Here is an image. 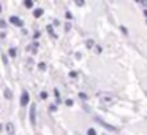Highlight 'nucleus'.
<instances>
[{
    "label": "nucleus",
    "mask_w": 147,
    "mask_h": 135,
    "mask_svg": "<svg viewBox=\"0 0 147 135\" xmlns=\"http://www.w3.org/2000/svg\"><path fill=\"white\" fill-rule=\"evenodd\" d=\"M2 59H3V64H8V61H7V56H5V54L2 56Z\"/></svg>",
    "instance_id": "nucleus-23"
},
{
    "label": "nucleus",
    "mask_w": 147,
    "mask_h": 135,
    "mask_svg": "<svg viewBox=\"0 0 147 135\" xmlns=\"http://www.w3.org/2000/svg\"><path fill=\"white\" fill-rule=\"evenodd\" d=\"M46 29H48V32H49V33H51V35H52V37H54V38H55V33H54V30H52V26H48V27H46Z\"/></svg>",
    "instance_id": "nucleus-8"
},
{
    "label": "nucleus",
    "mask_w": 147,
    "mask_h": 135,
    "mask_svg": "<svg viewBox=\"0 0 147 135\" xmlns=\"http://www.w3.org/2000/svg\"><path fill=\"white\" fill-rule=\"evenodd\" d=\"M30 122H32V124L36 122V106H35V103L30 106Z\"/></svg>",
    "instance_id": "nucleus-3"
},
{
    "label": "nucleus",
    "mask_w": 147,
    "mask_h": 135,
    "mask_svg": "<svg viewBox=\"0 0 147 135\" xmlns=\"http://www.w3.org/2000/svg\"><path fill=\"white\" fill-rule=\"evenodd\" d=\"M0 13H2V3H0Z\"/></svg>",
    "instance_id": "nucleus-25"
},
{
    "label": "nucleus",
    "mask_w": 147,
    "mask_h": 135,
    "mask_svg": "<svg viewBox=\"0 0 147 135\" xmlns=\"http://www.w3.org/2000/svg\"><path fill=\"white\" fill-rule=\"evenodd\" d=\"M95 121L98 122V124H101L103 127L106 129V130H111V132H117V129H115L114 125H111V124H108V122H105V121H103L101 118H95Z\"/></svg>",
    "instance_id": "nucleus-1"
},
{
    "label": "nucleus",
    "mask_w": 147,
    "mask_h": 135,
    "mask_svg": "<svg viewBox=\"0 0 147 135\" xmlns=\"http://www.w3.org/2000/svg\"><path fill=\"white\" fill-rule=\"evenodd\" d=\"M0 29H7V21H0Z\"/></svg>",
    "instance_id": "nucleus-9"
},
{
    "label": "nucleus",
    "mask_w": 147,
    "mask_h": 135,
    "mask_svg": "<svg viewBox=\"0 0 147 135\" xmlns=\"http://www.w3.org/2000/svg\"><path fill=\"white\" fill-rule=\"evenodd\" d=\"M43 13H45L43 8H36V10H33V16H35V18H41Z\"/></svg>",
    "instance_id": "nucleus-5"
},
{
    "label": "nucleus",
    "mask_w": 147,
    "mask_h": 135,
    "mask_svg": "<svg viewBox=\"0 0 147 135\" xmlns=\"http://www.w3.org/2000/svg\"><path fill=\"white\" fill-rule=\"evenodd\" d=\"M54 95H55V100L60 99V92H59V89H54Z\"/></svg>",
    "instance_id": "nucleus-15"
},
{
    "label": "nucleus",
    "mask_w": 147,
    "mask_h": 135,
    "mask_svg": "<svg viewBox=\"0 0 147 135\" xmlns=\"http://www.w3.org/2000/svg\"><path fill=\"white\" fill-rule=\"evenodd\" d=\"M38 68H40V70H46V64H45V62H40Z\"/></svg>",
    "instance_id": "nucleus-11"
},
{
    "label": "nucleus",
    "mask_w": 147,
    "mask_h": 135,
    "mask_svg": "<svg viewBox=\"0 0 147 135\" xmlns=\"http://www.w3.org/2000/svg\"><path fill=\"white\" fill-rule=\"evenodd\" d=\"M146 22H147V19H146Z\"/></svg>",
    "instance_id": "nucleus-27"
},
{
    "label": "nucleus",
    "mask_w": 147,
    "mask_h": 135,
    "mask_svg": "<svg viewBox=\"0 0 147 135\" xmlns=\"http://www.w3.org/2000/svg\"><path fill=\"white\" fill-rule=\"evenodd\" d=\"M65 103H67L68 106H71V105H73V100H71V99H67V100H65Z\"/></svg>",
    "instance_id": "nucleus-20"
},
{
    "label": "nucleus",
    "mask_w": 147,
    "mask_h": 135,
    "mask_svg": "<svg viewBox=\"0 0 147 135\" xmlns=\"http://www.w3.org/2000/svg\"><path fill=\"white\" fill-rule=\"evenodd\" d=\"M87 135H96V130L95 129H89V130H87Z\"/></svg>",
    "instance_id": "nucleus-12"
},
{
    "label": "nucleus",
    "mask_w": 147,
    "mask_h": 135,
    "mask_svg": "<svg viewBox=\"0 0 147 135\" xmlns=\"http://www.w3.org/2000/svg\"><path fill=\"white\" fill-rule=\"evenodd\" d=\"M70 76H71V78H76L78 73H76V72H70Z\"/></svg>",
    "instance_id": "nucleus-22"
},
{
    "label": "nucleus",
    "mask_w": 147,
    "mask_h": 135,
    "mask_svg": "<svg viewBox=\"0 0 147 135\" xmlns=\"http://www.w3.org/2000/svg\"><path fill=\"white\" fill-rule=\"evenodd\" d=\"M10 22H11V24H14V26H18V27L22 26V21H21L18 16H10Z\"/></svg>",
    "instance_id": "nucleus-4"
},
{
    "label": "nucleus",
    "mask_w": 147,
    "mask_h": 135,
    "mask_svg": "<svg viewBox=\"0 0 147 135\" xmlns=\"http://www.w3.org/2000/svg\"><path fill=\"white\" fill-rule=\"evenodd\" d=\"M79 99H81V100H87V94H84V92H79Z\"/></svg>",
    "instance_id": "nucleus-13"
},
{
    "label": "nucleus",
    "mask_w": 147,
    "mask_h": 135,
    "mask_svg": "<svg viewBox=\"0 0 147 135\" xmlns=\"http://www.w3.org/2000/svg\"><path fill=\"white\" fill-rule=\"evenodd\" d=\"M7 130L10 132V134H13V124H8L7 125Z\"/></svg>",
    "instance_id": "nucleus-16"
},
{
    "label": "nucleus",
    "mask_w": 147,
    "mask_h": 135,
    "mask_svg": "<svg viewBox=\"0 0 147 135\" xmlns=\"http://www.w3.org/2000/svg\"><path fill=\"white\" fill-rule=\"evenodd\" d=\"M120 30L125 33V35H128V30H127V27H125V26H120Z\"/></svg>",
    "instance_id": "nucleus-18"
},
{
    "label": "nucleus",
    "mask_w": 147,
    "mask_h": 135,
    "mask_svg": "<svg viewBox=\"0 0 147 135\" xmlns=\"http://www.w3.org/2000/svg\"><path fill=\"white\" fill-rule=\"evenodd\" d=\"M5 97H7V99H11V91H5Z\"/></svg>",
    "instance_id": "nucleus-17"
},
{
    "label": "nucleus",
    "mask_w": 147,
    "mask_h": 135,
    "mask_svg": "<svg viewBox=\"0 0 147 135\" xmlns=\"http://www.w3.org/2000/svg\"><path fill=\"white\" fill-rule=\"evenodd\" d=\"M24 7L26 8H33V2L32 0H26V2H24Z\"/></svg>",
    "instance_id": "nucleus-6"
},
{
    "label": "nucleus",
    "mask_w": 147,
    "mask_h": 135,
    "mask_svg": "<svg viewBox=\"0 0 147 135\" xmlns=\"http://www.w3.org/2000/svg\"><path fill=\"white\" fill-rule=\"evenodd\" d=\"M87 48H93V40H87Z\"/></svg>",
    "instance_id": "nucleus-14"
},
{
    "label": "nucleus",
    "mask_w": 147,
    "mask_h": 135,
    "mask_svg": "<svg viewBox=\"0 0 147 135\" xmlns=\"http://www.w3.org/2000/svg\"><path fill=\"white\" fill-rule=\"evenodd\" d=\"M40 99H48V92H46V91H41V92H40Z\"/></svg>",
    "instance_id": "nucleus-7"
},
{
    "label": "nucleus",
    "mask_w": 147,
    "mask_h": 135,
    "mask_svg": "<svg viewBox=\"0 0 147 135\" xmlns=\"http://www.w3.org/2000/svg\"><path fill=\"white\" fill-rule=\"evenodd\" d=\"M146 95H147V91H146Z\"/></svg>",
    "instance_id": "nucleus-26"
},
{
    "label": "nucleus",
    "mask_w": 147,
    "mask_h": 135,
    "mask_svg": "<svg viewBox=\"0 0 147 135\" xmlns=\"http://www.w3.org/2000/svg\"><path fill=\"white\" fill-rule=\"evenodd\" d=\"M65 16H67V19H71V18H73V16H71L70 11H67V13H65Z\"/></svg>",
    "instance_id": "nucleus-21"
},
{
    "label": "nucleus",
    "mask_w": 147,
    "mask_h": 135,
    "mask_svg": "<svg viewBox=\"0 0 147 135\" xmlns=\"http://www.w3.org/2000/svg\"><path fill=\"white\" fill-rule=\"evenodd\" d=\"M144 16H146V19H147V10H144Z\"/></svg>",
    "instance_id": "nucleus-24"
},
{
    "label": "nucleus",
    "mask_w": 147,
    "mask_h": 135,
    "mask_svg": "<svg viewBox=\"0 0 147 135\" xmlns=\"http://www.w3.org/2000/svg\"><path fill=\"white\" fill-rule=\"evenodd\" d=\"M93 49H95V52H96V54H100V52H101V46H95Z\"/></svg>",
    "instance_id": "nucleus-19"
},
{
    "label": "nucleus",
    "mask_w": 147,
    "mask_h": 135,
    "mask_svg": "<svg viewBox=\"0 0 147 135\" xmlns=\"http://www.w3.org/2000/svg\"><path fill=\"white\" fill-rule=\"evenodd\" d=\"M29 100H30L29 92H27V91H22V95H21V105H22V106L29 105Z\"/></svg>",
    "instance_id": "nucleus-2"
},
{
    "label": "nucleus",
    "mask_w": 147,
    "mask_h": 135,
    "mask_svg": "<svg viewBox=\"0 0 147 135\" xmlns=\"http://www.w3.org/2000/svg\"><path fill=\"white\" fill-rule=\"evenodd\" d=\"M8 52H10V56H11V57H16V49H14V48H11Z\"/></svg>",
    "instance_id": "nucleus-10"
}]
</instances>
